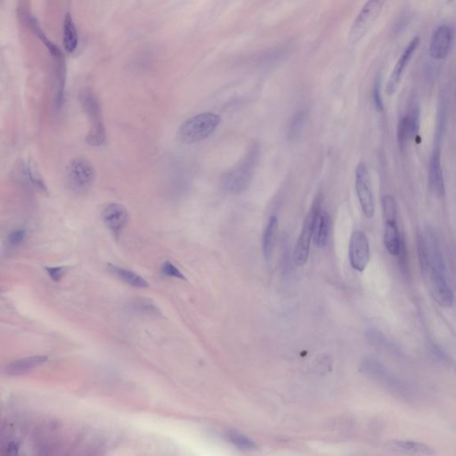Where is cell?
Returning <instances> with one entry per match:
<instances>
[{
  "label": "cell",
  "instance_id": "cell-10",
  "mask_svg": "<svg viewBox=\"0 0 456 456\" xmlns=\"http://www.w3.org/2000/svg\"><path fill=\"white\" fill-rule=\"evenodd\" d=\"M454 40V30L447 24L439 25L432 35L430 53L436 60L446 59Z\"/></svg>",
  "mask_w": 456,
  "mask_h": 456
},
{
  "label": "cell",
  "instance_id": "cell-26",
  "mask_svg": "<svg viewBox=\"0 0 456 456\" xmlns=\"http://www.w3.org/2000/svg\"><path fill=\"white\" fill-rule=\"evenodd\" d=\"M307 117H308V112L303 110V109L299 111L294 114L292 119L290 120V125H289L288 131H287V136L290 140L297 138L298 136L301 134V131L304 127L305 123H306Z\"/></svg>",
  "mask_w": 456,
  "mask_h": 456
},
{
  "label": "cell",
  "instance_id": "cell-32",
  "mask_svg": "<svg viewBox=\"0 0 456 456\" xmlns=\"http://www.w3.org/2000/svg\"><path fill=\"white\" fill-rule=\"evenodd\" d=\"M46 272L53 282H59L64 276V269L62 266H46Z\"/></svg>",
  "mask_w": 456,
  "mask_h": 456
},
{
  "label": "cell",
  "instance_id": "cell-27",
  "mask_svg": "<svg viewBox=\"0 0 456 456\" xmlns=\"http://www.w3.org/2000/svg\"><path fill=\"white\" fill-rule=\"evenodd\" d=\"M382 211L386 221H396V202L392 195H384L382 200Z\"/></svg>",
  "mask_w": 456,
  "mask_h": 456
},
{
  "label": "cell",
  "instance_id": "cell-17",
  "mask_svg": "<svg viewBox=\"0 0 456 456\" xmlns=\"http://www.w3.org/2000/svg\"><path fill=\"white\" fill-rule=\"evenodd\" d=\"M330 231V217L328 213L321 209L315 217L313 240L319 248L326 247L328 243Z\"/></svg>",
  "mask_w": 456,
  "mask_h": 456
},
{
  "label": "cell",
  "instance_id": "cell-31",
  "mask_svg": "<svg viewBox=\"0 0 456 456\" xmlns=\"http://www.w3.org/2000/svg\"><path fill=\"white\" fill-rule=\"evenodd\" d=\"M27 233L24 229H16L8 235V243L12 246H18L24 242Z\"/></svg>",
  "mask_w": 456,
  "mask_h": 456
},
{
  "label": "cell",
  "instance_id": "cell-4",
  "mask_svg": "<svg viewBox=\"0 0 456 456\" xmlns=\"http://www.w3.org/2000/svg\"><path fill=\"white\" fill-rule=\"evenodd\" d=\"M323 199H324L323 195L320 194L315 196L312 203L311 208L305 219L301 234L299 236L296 247L294 250L293 260L298 266H303L308 262L310 244L314 233L315 217L322 209Z\"/></svg>",
  "mask_w": 456,
  "mask_h": 456
},
{
  "label": "cell",
  "instance_id": "cell-12",
  "mask_svg": "<svg viewBox=\"0 0 456 456\" xmlns=\"http://www.w3.org/2000/svg\"><path fill=\"white\" fill-rule=\"evenodd\" d=\"M420 108L414 105L409 111L408 114L401 118L397 125V141L400 146L403 148L410 140H414L417 138L420 130Z\"/></svg>",
  "mask_w": 456,
  "mask_h": 456
},
{
  "label": "cell",
  "instance_id": "cell-3",
  "mask_svg": "<svg viewBox=\"0 0 456 456\" xmlns=\"http://www.w3.org/2000/svg\"><path fill=\"white\" fill-rule=\"evenodd\" d=\"M257 159V152L252 151L239 164L224 174L221 179L224 190L230 194H240L245 191L252 180Z\"/></svg>",
  "mask_w": 456,
  "mask_h": 456
},
{
  "label": "cell",
  "instance_id": "cell-8",
  "mask_svg": "<svg viewBox=\"0 0 456 456\" xmlns=\"http://www.w3.org/2000/svg\"><path fill=\"white\" fill-rule=\"evenodd\" d=\"M428 290L434 301L441 307L450 308L453 304V292L447 279L446 274L427 272L423 274Z\"/></svg>",
  "mask_w": 456,
  "mask_h": 456
},
{
  "label": "cell",
  "instance_id": "cell-30",
  "mask_svg": "<svg viewBox=\"0 0 456 456\" xmlns=\"http://www.w3.org/2000/svg\"><path fill=\"white\" fill-rule=\"evenodd\" d=\"M160 269H162V273H163V275L168 276V277H173V278L184 280V281L186 280L185 276H184V274L181 272L180 270L177 269V266L174 265L173 263H171V262H164Z\"/></svg>",
  "mask_w": 456,
  "mask_h": 456
},
{
  "label": "cell",
  "instance_id": "cell-29",
  "mask_svg": "<svg viewBox=\"0 0 456 456\" xmlns=\"http://www.w3.org/2000/svg\"><path fill=\"white\" fill-rule=\"evenodd\" d=\"M382 79L381 76L379 75L375 78L374 83H373V88H372V99H373V104H374L375 109L378 112H382L384 109V104L382 101Z\"/></svg>",
  "mask_w": 456,
  "mask_h": 456
},
{
  "label": "cell",
  "instance_id": "cell-20",
  "mask_svg": "<svg viewBox=\"0 0 456 456\" xmlns=\"http://www.w3.org/2000/svg\"><path fill=\"white\" fill-rule=\"evenodd\" d=\"M63 35L64 48L68 53H73L78 46V33L73 18L69 12L64 16Z\"/></svg>",
  "mask_w": 456,
  "mask_h": 456
},
{
  "label": "cell",
  "instance_id": "cell-11",
  "mask_svg": "<svg viewBox=\"0 0 456 456\" xmlns=\"http://www.w3.org/2000/svg\"><path fill=\"white\" fill-rule=\"evenodd\" d=\"M419 43H420V38L418 36L411 39L410 42L408 43L407 47L404 49L403 53H401L398 60L396 62V65L393 69L391 74L389 76V81H388L387 87H386V92L389 96L394 95L398 89L405 70L412 59V57L414 56L415 50L419 46Z\"/></svg>",
  "mask_w": 456,
  "mask_h": 456
},
{
  "label": "cell",
  "instance_id": "cell-7",
  "mask_svg": "<svg viewBox=\"0 0 456 456\" xmlns=\"http://www.w3.org/2000/svg\"><path fill=\"white\" fill-rule=\"evenodd\" d=\"M356 190L364 216L371 219L375 212L374 196L368 167L364 162L358 163L356 170Z\"/></svg>",
  "mask_w": 456,
  "mask_h": 456
},
{
  "label": "cell",
  "instance_id": "cell-25",
  "mask_svg": "<svg viewBox=\"0 0 456 456\" xmlns=\"http://www.w3.org/2000/svg\"><path fill=\"white\" fill-rule=\"evenodd\" d=\"M29 21H30V24H31L32 31L34 32L36 35L39 37V39L44 43V45L46 46V48L49 50V52L51 53V55L53 56V58H57V57H62V56H64L63 53H62L60 48H59L57 45H55V44H53V43L46 37V34L44 33L42 29L39 26V22H38V21H37V19H36L35 17L30 18Z\"/></svg>",
  "mask_w": 456,
  "mask_h": 456
},
{
  "label": "cell",
  "instance_id": "cell-21",
  "mask_svg": "<svg viewBox=\"0 0 456 456\" xmlns=\"http://www.w3.org/2000/svg\"><path fill=\"white\" fill-rule=\"evenodd\" d=\"M57 65V90H56V105L61 108L64 100V90L66 83V64L64 56L55 58Z\"/></svg>",
  "mask_w": 456,
  "mask_h": 456
},
{
  "label": "cell",
  "instance_id": "cell-28",
  "mask_svg": "<svg viewBox=\"0 0 456 456\" xmlns=\"http://www.w3.org/2000/svg\"><path fill=\"white\" fill-rule=\"evenodd\" d=\"M24 172L30 183L41 191H46V186L40 174L35 170V167L32 163L29 162L24 167Z\"/></svg>",
  "mask_w": 456,
  "mask_h": 456
},
{
  "label": "cell",
  "instance_id": "cell-15",
  "mask_svg": "<svg viewBox=\"0 0 456 456\" xmlns=\"http://www.w3.org/2000/svg\"><path fill=\"white\" fill-rule=\"evenodd\" d=\"M278 227L279 222L276 216L270 217L262 238V252L266 261H269L272 257L278 234Z\"/></svg>",
  "mask_w": 456,
  "mask_h": 456
},
{
  "label": "cell",
  "instance_id": "cell-9",
  "mask_svg": "<svg viewBox=\"0 0 456 456\" xmlns=\"http://www.w3.org/2000/svg\"><path fill=\"white\" fill-rule=\"evenodd\" d=\"M348 255L350 264L355 270L363 272L366 269L370 260V246L364 232L355 231L351 234Z\"/></svg>",
  "mask_w": 456,
  "mask_h": 456
},
{
  "label": "cell",
  "instance_id": "cell-23",
  "mask_svg": "<svg viewBox=\"0 0 456 456\" xmlns=\"http://www.w3.org/2000/svg\"><path fill=\"white\" fill-rule=\"evenodd\" d=\"M128 309L130 311L139 314V315H149V316H159L162 315L158 307L148 299H134L129 301Z\"/></svg>",
  "mask_w": 456,
  "mask_h": 456
},
{
  "label": "cell",
  "instance_id": "cell-1",
  "mask_svg": "<svg viewBox=\"0 0 456 456\" xmlns=\"http://www.w3.org/2000/svg\"><path fill=\"white\" fill-rule=\"evenodd\" d=\"M221 123V117L214 113H202L184 120L177 131L179 141L192 145L205 140Z\"/></svg>",
  "mask_w": 456,
  "mask_h": 456
},
{
  "label": "cell",
  "instance_id": "cell-24",
  "mask_svg": "<svg viewBox=\"0 0 456 456\" xmlns=\"http://www.w3.org/2000/svg\"><path fill=\"white\" fill-rule=\"evenodd\" d=\"M227 442L233 445L237 449L244 451H253L257 448L256 443L248 437L238 432H230L225 435Z\"/></svg>",
  "mask_w": 456,
  "mask_h": 456
},
{
  "label": "cell",
  "instance_id": "cell-6",
  "mask_svg": "<svg viewBox=\"0 0 456 456\" xmlns=\"http://www.w3.org/2000/svg\"><path fill=\"white\" fill-rule=\"evenodd\" d=\"M383 5L384 1L381 0H370L364 4L350 28L348 33L350 44L355 45L364 38L378 18Z\"/></svg>",
  "mask_w": 456,
  "mask_h": 456
},
{
  "label": "cell",
  "instance_id": "cell-18",
  "mask_svg": "<svg viewBox=\"0 0 456 456\" xmlns=\"http://www.w3.org/2000/svg\"><path fill=\"white\" fill-rule=\"evenodd\" d=\"M383 239L384 245L389 254L392 256L399 255L401 251V239L396 221H386Z\"/></svg>",
  "mask_w": 456,
  "mask_h": 456
},
{
  "label": "cell",
  "instance_id": "cell-14",
  "mask_svg": "<svg viewBox=\"0 0 456 456\" xmlns=\"http://www.w3.org/2000/svg\"><path fill=\"white\" fill-rule=\"evenodd\" d=\"M103 223L112 233H119L127 226L128 214L127 209L119 203H110L102 212Z\"/></svg>",
  "mask_w": 456,
  "mask_h": 456
},
{
  "label": "cell",
  "instance_id": "cell-22",
  "mask_svg": "<svg viewBox=\"0 0 456 456\" xmlns=\"http://www.w3.org/2000/svg\"><path fill=\"white\" fill-rule=\"evenodd\" d=\"M393 446L402 452L415 455L431 456L434 454V450L431 446L416 441L397 440L393 442Z\"/></svg>",
  "mask_w": 456,
  "mask_h": 456
},
{
  "label": "cell",
  "instance_id": "cell-13",
  "mask_svg": "<svg viewBox=\"0 0 456 456\" xmlns=\"http://www.w3.org/2000/svg\"><path fill=\"white\" fill-rule=\"evenodd\" d=\"M428 181L430 188L436 196L443 197L445 195L446 187L441 166V152L439 145H437L434 148L430 158Z\"/></svg>",
  "mask_w": 456,
  "mask_h": 456
},
{
  "label": "cell",
  "instance_id": "cell-16",
  "mask_svg": "<svg viewBox=\"0 0 456 456\" xmlns=\"http://www.w3.org/2000/svg\"><path fill=\"white\" fill-rule=\"evenodd\" d=\"M47 360L46 356H33L12 362L7 365L6 371L8 374L21 375L38 367Z\"/></svg>",
  "mask_w": 456,
  "mask_h": 456
},
{
  "label": "cell",
  "instance_id": "cell-5",
  "mask_svg": "<svg viewBox=\"0 0 456 456\" xmlns=\"http://www.w3.org/2000/svg\"><path fill=\"white\" fill-rule=\"evenodd\" d=\"M67 180L73 191L86 193L91 189L96 180L95 167L87 158L76 157L68 165Z\"/></svg>",
  "mask_w": 456,
  "mask_h": 456
},
{
  "label": "cell",
  "instance_id": "cell-19",
  "mask_svg": "<svg viewBox=\"0 0 456 456\" xmlns=\"http://www.w3.org/2000/svg\"><path fill=\"white\" fill-rule=\"evenodd\" d=\"M108 269L114 276H116L119 279L130 286L140 288V289H145V288L149 287V283L145 278H143L137 273L133 272L131 270L123 269V267H120V266L115 265H108Z\"/></svg>",
  "mask_w": 456,
  "mask_h": 456
},
{
  "label": "cell",
  "instance_id": "cell-2",
  "mask_svg": "<svg viewBox=\"0 0 456 456\" xmlns=\"http://www.w3.org/2000/svg\"><path fill=\"white\" fill-rule=\"evenodd\" d=\"M79 101L90 121V129L86 141L92 146L103 145L106 140V132L103 125L102 109L97 96L92 90L83 89L79 94Z\"/></svg>",
  "mask_w": 456,
  "mask_h": 456
}]
</instances>
